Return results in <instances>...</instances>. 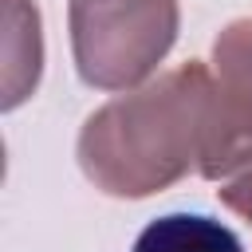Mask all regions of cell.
<instances>
[{"mask_svg": "<svg viewBox=\"0 0 252 252\" xmlns=\"http://www.w3.org/2000/svg\"><path fill=\"white\" fill-rule=\"evenodd\" d=\"M213 126V71L189 59L102 102L79 130V169L106 197L142 201L193 169Z\"/></svg>", "mask_w": 252, "mask_h": 252, "instance_id": "1", "label": "cell"}, {"mask_svg": "<svg viewBox=\"0 0 252 252\" xmlns=\"http://www.w3.org/2000/svg\"><path fill=\"white\" fill-rule=\"evenodd\" d=\"M75 71L94 91L142 87L177 43V0H71Z\"/></svg>", "mask_w": 252, "mask_h": 252, "instance_id": "2", "label": "cell"}, {"mask_svg": "<svg viewBox=\"0 0 252 252\" xmlns=\"http://www.w3.org/2000/svg\"><path fill=\"white\" fill-rule=\"evenodd\" d=\"M252 169V16L220 28L213 39V126L201 177L224 181Z\"/></svg>", "mask_w": 252, "mask_h": 252, "instance_id": "3", "label": "cell"}, {"mask_svg": "<svg viewBox=\"0 0 252 252\" xmlns=\"http://www.w3.org/2000/svg\"><path fill=\"white\" fill-rule=\"evenodd\" d=\"M43 39L32 0H4V110H16L39 83Z\"/></svg>", "mask_w": 252, "mask_h": 252, "instance_id": "4", "label": "cell"}, {"mask_svg": "<svg viewBox=\"0 0 252 252\" xmlns=\"http://www.w3.org/2000/svg\"><path fill=\"white\" fill-rule=\"evenodd\" d=\"M134 252H244L236 232L213 217L201 213H169L150 220L138 240Z\"/></svg>", "mask_w": 252, "mask_h": 252, "instance_id": "5", "label": "cell"}, {"mask_svg": "<svg viewBox=\"0 0 252 252\" xmlns=\"http://www.w3.org/2000/svg\"><path fill=\"white\" fill-rule=\"evenodd\" d=\"M217 197H220L224 209H232L240 220L252 224V169H244V173H236L232 181H224V185L217 189Z\"/></svg>", "mask_w": 252, "mask_h": 252, "instance_id": "6", "label": "cell"}]
</instances>
